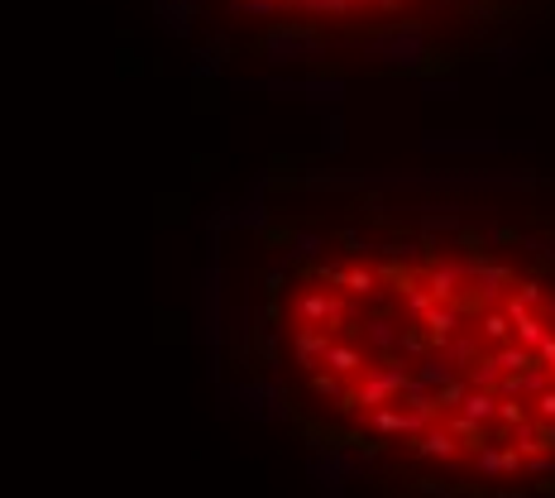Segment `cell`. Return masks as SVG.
Masks as SVG:
<instances>
[{"instance_id": "obj_1", "label": "cell", "mask_w": 555, "mask_h": 498, "mask_svg": "<svg viewBox=\"0 0 555 498\" xmlns=\"http://www.w3.org/2000/svg\"><path fill=\"white\" fill-rule=\"evenodd\" d=\"M531 139H508L493 129H426L422 154L426 158H498V154H531Z\"/></svg>"}, {"instance_id": "obj_2", "label": "cell", "mask_w": 555, "mask_h": 498, "mask_svg": "<svg viewBox=\"0 0 555 498\" xmlns=\"http://www.w3.org/2000/svg\"><path fill=\"white\" fill-rule=\"evenodd\" d=\"M254 53H263L268 68H292V62L326 58V39L316 24L297 20V24H278V29H268L263 39H254Z\"/></svg>"}, {"instance_id": "obj_3", "label": "cell", "mask_w": 555, "mask_h": 498, "mask_svg": "<svg viewBox=\"0 0 555 498\" xmlns=\"http://www.w3.org/2000/svg\"><path fill=\"white\" fill-rule=\"evenodd\" d=\"M234 87L263 91V96H297V101L321 106H340L345 101V77L340 72H311V77H234Z\"/></svg>"}, {"instance_id": "obj_4", "label": "cell", "mask_w": 555, "mask_h": 498, "mask_svg": "<svg viewBox=\"0 0 555 498\" xmlns=\"http://www.w3.org/2000/svg\"><path fill=\"white\" fill-rule=\"evenodd\" d=\"M364 58L383 62V68H402V72H416L426 58V29L422 24H393L374 34L364 43Z\"/></svg>"}, {"instance_id": "obj_5", "label": "cell", "mask_w": 555, "mask_h": 498, "mask_svg": "<svg viewBox=\"0 0 555 498\" xmlns=\"http://www.w3.org/2000/svg\"><path fill=\"white\" fill-rule=\"evenodd\" d=\"M221 412H230V403H240L244 417H254V422H282V417H292V407H288V393H282L278 384H263V378H249V384H225L221 388Z\"/></svg>"}, {"instance_id": "obj_6", "label": "cell", "mask_w": 555, "mask_h": 498, "mask_svg": "<svg viewBox=\"0 0 555 498\" xmlns=\"http://www.w3.org/2000/svg\"><path fill=\"white\" fill-rule=\"evenodd\" d=\"M364 455L355 451V445H326V451H311V460H307V479L321 493H330V498H340L345 493V484H349V474L355 470H364Z\"/></svg>"}, {"instance_id": "obj_7", "label": "cell", "mask_w": 555, "mask_h": 498, "mask_svg": "<svg viewBox=\"0 0 555 498\" xmlns=\"http://www.w3.org/2000/svg\"><path fill=\"white\" fill-rule=\"evenodd\" d=\"M412 378V369L402 359H383V364H374V374H364V384H359V403H368V407H383V403H397V393H402V384Z\"/></svg>"}, {"instance_id": "obj_8", "label": "cell", "mask_w": 555, "mask_h": 498, "mask_svg": "<svg viewBox=\"0 0 555 498\" xmlns=\"http://www.w3.org/2000/svg\"><path fill=\"white\" fill-rule=\"evenodd\" d=\"M464 269H469V283H474L479 302H493V297H498L502 288H512V283H517V278H512V269H502V263L483 259V254L464 259Z\"/></svg>"}, {"instance_id": "obj_9", "label": "cell", "mask_w": 555, "mask_h": 498, "mask_svg": "<svg viewBox=\"0 0 555 498\" xmlns=\"http://www.w3.org/2000/svg\"><path fill=\"white\" fill-rule=\"evenodd\" d=\"M263 192H268V177L259 173L254 182L244 187V196L234 202V225L249 230V235H259V230L268 225V206H263Z\"/></svg>"}, {"instance_id": "obj_10", "label": "cell", "mask_w": 555, "mask_h": 498, "mask_svg": "<svg viewBox=\"0 0 555 498\" xmlns=\"http://www.w3.org/2000/svg\"><path fill=\"white\" fill-rule=\"evenodd\" d=\"M297 317L311 321V326H340L345 321V302L340 297H326V292H301Z\"/></svg>"}, {"instance_id": "obj_11", "label": "cell", "mask_w": 555, "mask_h": 498, "mask_svg": "<svg viewBox=\"0 0 555 498\" xmlns=\"http://www.w3.org/2000/svg\"><path fill=\"white\" fill-rule=\"evenodd\" d=\"M464 278H469V269H464V263H431V273H426V288H431V297H435V302H455V297H460V288H464Z\"/></svg>"}, {"instance_id": "obj_12", "label": "cell", "mask_w": 555, "mask_h": 498, "mask_svg": "<svg viewBox=\"0 0 555 498\" xmlns=\"http://www.w3.org/2000/svg\"><path fill=\"white\" fill-rule=\"evenodd\" d=\"M154 14L163 20L167 34H177V39H187L192 34V20H196V0H158Z\"/></svg>"}, {"instance_id": "obj_13", "label": "cell", "mask_w": 555, "mask_h": 498, "mask_svg": "<svg viewBox=\"0 0 555 498\" xmlns=\"http://www.w3.org/2000/svg\"><path fill=\"white\" fill-rule=\"evenodd\" d=\"M326 345H330V330H326V326H311V321L297 326V345H292V350H297V364H307V369H311V364H321Z\"/></svg>"}, {"instance_id": "obj_14", "label": "cell", "mask_w": 555, "mask_h": 498, "mask_svg": "<svg viewBox=\"0 0 555 498\" xmlns=\"http://www.w3.org/2000/svg\"><path fill=\"white\" fill-rule=\"evenodd\" d=\"M455 374H460V364L450 359L445 350H426V355H422V364H416V378H422V384H431V388L450 384Z\"/></svg>"}, {"instance_id": "obj_15", "label": "cell", "mask_w": 555, "mask_h": 498, "mask_svg": "<svg viewBox=\"0 0 555 498\" xmlns=\"http://www.w3.org/2000/svg\"><path fill=\"white\" fill-rule=\"evenodd\" d=\"M422 326L431 330V345H441L445 336H455V330H460V302H435L422 317Z\"/></svg>"}, {"instance_id": "obj_16", "label": "cell", "mask_w": 555, "mask_h": 498, "mask_svg": "<svg viewBox=\"0 0 555 498\" xmlns=\"http://www.w3.org/2000/svg\"><path fill=\"white\" fill-rule=\"evenodd\" d=\"M455 451H460L455 431H435V426H426L422 436H416V455H426V460H455Z\"/></svg>"}, {"instance_id": "obj_17", "label": "cell", "mask_w": 555, "mask_h": 498, "mask_svg": "<svg viewBox=\"0 0 555 498\" xmlns=\"http://www.w3.org/2000/svg\"><path fill=\"white\" fill-rule=\"evenodd\" d=\"M455 412H464V417H474V422H498V388H469L464 393V403L455 407Z\"/></svg>"}, {"instance_id": "obj_18", "label": "cell", "mask_w": 555, "mask_h": 498, "mask_svg": "<svg viewBox=\"0 0 555 498\" xmlns=\"http://www.w3.org/2000/svg\"><path fill=\"white\" fill-rule=\"evenodd\" d=\"M326 254V240L316 235V230H292L288 240V263H316Z\"/></svg>"}, {"instance_id": "obj_19", "label": "cell", "mask_w": 555, "mask_h": 498, "mask_svg": "<svg viewBox=\"0 0 555 498\" xmlns=\"http://www.w3.org/2000/svg\"><path fill=\"white\" fill-rule=\"evenodd\" d=\"M321 364L345 378V374H359V369H364V355L355 350V345H345V340H340V345L330 340V345H326V355H321Z\"/></svg>"}, {"instance_id": "obj_20", "label": "cell", "mask_w": 555, "mask_h": 498, "mask_svg": "<svg viewBox=\"0 0 555 498\" xmlns=\"http://www.w3.org/2000/svg\"><path fill=\"white\" fill-rule=\"evenodd\" d=\"M493 359L502 364V374H517V369H527V364H536V359H541V355H536L531 345H522V340H512V345L502 340L498 350H493Z\"/></svg>"}, {"instance_id": "obj_21", "label": "cell", "mask_w": 555, "mask_h": 498, "mask_svg": "<svg viewBox=\"0 0 555 498\" xmlns=\"http://www.w3.org/2000/svg\"><path fill=\"white\" fill-rule=\"evenodd\" d=\"M416 87H422L426 101H455V96H460V77H450V72H426Z\"/></svg>"}, {"instance_id": "obj_22", "label": "cell", "mask_w": 555, "mask_h": 498, "mask_svg": "<svg viewBox=\"0 0 555 498\" xmlns=\"http://www.w3.org/2000/svg\"><path fill=\"white\" fill-rule=\"evenodd\" d=\"M321 125H326V154H335L340 158L345 154V115H340V106H321Z\"/></svg>"}, {"instance_id": "obj_23", "label": "cell", "mask_w": 555, "mask_h": 498, "mask_svg": "<svg viewBox=\"0 0 555 498\" xmlns=\"http://www.w3.org/2000/svg\"><path fill=\"white\" fill-rule=\"evenodd\" d=\"M397 336H402V330L388 317H368L364 321V340L374 345V350H397Z\"/></svg>"}, {"instance_id": "obj_24", "label": "cell", "mask_w": 555, "mask_h": 498, "mask_svg": "<svg viewBox=\"0 0 555 498\" xmlns=\"http://www.w3.org/2000/svg\"><path fill=\"white\" fill-rule=\"evenodd\" d=\"M450 431H455V441H464L469 451H479V445L489 441V422H474V417H464V412L450 417Z\"/></svg>"}, {"instance_id": "obj_25", "label": "cell", "mask_w": 555, "mask_h": 498, "mask_svg": "<svg viewBox=\"0 0 555 498\" xmlns=\"http://www.w3.org/2000/svg\"><path fill=\"white\" fill-rule=\"evenodd\" d=\"M469 388H498V378H502V364L493 355H479L474 364H469Z\"/></svg>"}, {"instance_id": "obj_26", "label": "cell", "mask_w": 555, "mask_h": 498, "mask_svg": "<svg viewBox=\"0 0 555 498\" xmlns=\"http://www.w3.org/2000/svg\"><path fill=\"white\" fill-rule=\"evenodd\" d=\"M397 350H402V355H416V359H422V355L431 350V330H426L422 321H416V326H407V330H402V336H397Z\"/></svg>"}, {"instance_id": "obj_27", "label": "cell", "mask_w": 555, "mask_h": 498, "mask_svg": "<svg viewBox=\"0 0 555 498\" xmlns=\"http://www.w3.org/2000/svg\"><path fill=\"white\" fill-rule=\"evenodd\" d=\"M464 393H469V378H464V374H455L450 384L435 388V403H441V412H455V407L464 403Z\"/></svg>"}, {"instance_id": "obj_28", "label": "cell", "mask_w": 555, "mask_h": 498, "mask_svg": "<svg viewBox=\"0 0 555 498\" xmlns=\"http://www.w3.org/2000/svg\"><path fill=\"white\" fill-rule=\"evenodd\" d=\"M230 225H234V202H221L211 215H201V230H206V235H225Z\"/></svg>"}, {"instance_id": "obj_29", "label": "cell", "mask_w": 555, "mask_h": 498, "mask_svg": "<svg viewBox=\"0 0 555 498\" xmlns=\"http://www.w3.org/2000/svg\"><path fill=\"white\" fill-rule=\"evenodd\" d=\"M508 336H512V321H508V311H483V340L502 345Z\"/></svg>"}, {"instance_id": "obj_30", "label": "cell", "mask_w": 555, "mask_h": 498, "mask_svg": "<svg viewBox=\"0 0 555 498\" xmlns=\"http://www.w3.org/2000/svg\"><path fill=\"white\" fill-rule=\"evenodd\" d=\"M441 350H445L450 359H455V364H474V359H479V345H474V340H464V336H445V340H441Z\"/></svg>"}, {"instance_id": "obj_31", "label": "cell", "mask_w": 555, "mask_h": 498, "mask_svg": "<svg viewBox=\"0 0 555 498\" xmlns=\"http://www.w3.org/2000/svg\"><path fill=\"white\" fill-rule=\"evenodd\" d=\"M541 388H550V369H546L541 359H536V364H527V369H522V393H527V397H536Z\"/></svg>"}, {"instance_id": "obj_32", "label": "cell", "mask_w": 555, "mask_h": 498, "mask_svg": "<svg viewBox=\"0 0 555 498\" xmlns=\"http://www.w3.org/2000/svg\"><path fill=\"white\" fill-rule=\"evenodd\" d=\"M527 58V48H517V43H502L498 53H493V77H502V72H512L517 62Z\"/></svg>"}, {"instance_id": "obj_33", "label": "cell", "mask_w": 555, "mask_h": 498, "mask_svg": "<svg viewBox=\"0 0 555 498\" xmlns=\"http://www.w3.org/2000/svg\"><path fill=\"white\" fill-rule=\"evenodd\" d=\"M234 14H278L282 0H225Z\"/></svg>"}, {"instance_id": "obj_34", "label": "cell", "mask_w": 555, "mask_h": 498, "mask_svg": "<svg viewBox=\"0 0 555 498\" xmlns=\"http://www.w3.org/2000/svg\"><path fill=\"white\" fill-rule=\"evenodd\" d=\"M221 62H225V58H221V53H211V48H206V53H196V62H192V77H196V81H211L215 72H221Z\"/></svg>"}, {"instance_id": "obj_35", "label": "cell", "mask_w": 555, "mask_h": 498, "mask_svg": "<svg viewBox=\"0 0 555 498\" xmlns=\"http://www.w3.org/2000/svg\"><path fill=\"white\" fill-rule=\"evenodd\" d=\"M402 292H407V311H412L416 321H422L426 311L435 307V297H431V288H402Z\"/></svg>"}, {"instance_id": "obj_36", "label": "cell", "mask_w": 555, "mask_h": 498, "mask_svg": "<svg viewBox=\"0 0 555 498\" xmlns=\"http://www.w3.org/2000/svg\"><path fill=\"white\" fill-rule=\"evenodd\" d=\"M311 393H316V397H340L345 384H340V374H335V369H326V374L311 378Z\"/></svg>"}, {"instance_id": "obj_37", "label": "cell", "mask_w": 555, "mask_h": 498, "mask_svg": "<svg viewBox=\"0 0 555 498\" xmlns=\"http://www.w3.org/2000/svg\"><path fill=\"white\" fill-rule=\"evenodd\" d=\"M522 417H527L522 397H498V422H502V426H517Z\"/></svg>"}, {"instance_id": "obj_38", "label": "cell", "mask_w": 555, "mask_h": 498, "mask_svg": "<svg viewBox=\"0 0 555 498\" xmlns=\"http://www.w3.org/2000/svg\"><path fill=\"white\" fill-rule=\"evenodd\" d=\"M345 288L355 297H368V292H374V273H368V269H345Z\"/></svg>"}, {"instance_id": "obj_39", "label": "cell", "mask_w": 555, "mask_h": 498, "mask_svg": "<svg viewBox=\"0 0 555 498\" xmlns=\"http://www.w3.org/2000/svg\"><path fill=\"white\" fill-rule=\"evenodd\" d=\"M527 474H536V479H541V474H555V455H550V451L527 455Z\"/></svg>"}, {"instance_id": "obj_40", "label": "cell", "mask_w": 555, "mask_h": 498, "mask_svg": "<svg viewBox=\"0 0 555 498\" xmlns=\"http://www.w3.org/2000/svg\"><path fill=\"white\" fill-rule=\"evenodd\" d=\"M555 417V384L536 393V422H550Z\"/></svg>"}, {"instance_id": "obj_41", "label": "cell", "mask_w": 555, "mask_h": 498, "mask_svg": "<svg viewBox=\"0 0 555 498\" xmlns=\"http://www.w3.org/2000/svg\"><path fill=\"white\" fill-rule=\"evenodd\" d=\"M536 355H541V364H546V369H555V330H546V340L536 345Z\"/></svg>"}, {"instance_id": "obj_42", "label": "cell", "mask_w": 555, "mask_h": 498, "mask_svg": "<svg viewBox=\"0 0 555 498\" xmlns=\"http://www.w3.org/2000/svg\"><path fill=\"white\" fill-rule=\"evenodd\" d=\"M340 244L349 249V254H364V249H368V244H364V235H359V230H340Z\"/></svg>"}, {"instance_id": "obj_43", "label": "cell", "mask_w": 555, "mask_h": 498, "mask_svg": "<svg viewBox=\"0 0 555 498\" xmlns=\"http://www.w3.org/2000/svg\"><path fill=\"white\" fill-rule=\"evenodd\" d=\"M349 5H355V0H321V5H316L311 14H345Z\"/></svg>"}, {"instance_id": "obj_44", "label": "cell", "mask_w": 555, "mask_h": 498, "mask_svg": "<svg viewBox=\"0 0 555 498\" xmlns=\"http://www.w3.org/2000/svg\"><path fill=\"white\" fill-rule=\"evenodd\" d=\"M517 297H527L531 307H541V283H517Z\"/></svg>"}, {"instance_id": "obj_45", "label": "cell", "mask_w": 555, "mask_h": 498, "mask_svg": "<svg viewBox=\"0 0 555 498\" xmlns=\"http://www.w3.org/2000/svg\"><path fill=\"white\" fill-rule=\"evenodd\" d=\"M460 225V215H431L426 221V230H455Z\"/></svg>"}, {"instance_id": "obj_46", "label": "cell", "mask_w": 555, "mask_h": 498, "mask_svg": "<svg viewBox=\"0 0 555 498\" xmlns=\"http://www.w3.org/2000/svg\"><path fill=\"white\" fill-rule=\"evenodd\" d=\"M541 445H546V451H555V417L541 422Z\"/></svg>"}, {"instance_id": "obj_47", "label": "cell", "mask_w": 555, "mask_h": 498, "mask_svg": "<svg viewBox=\"0 0 555 498\" xmlns=\"http://www.w3.org/2000/svg\"><path fill=\"white\" fill-rule=\"evenodd\" d=\"M288 5H301V10H316L321 0H288Z\"/></svg>"}, {"instance_id": "obj_48", "label": "cell", "mask_w": 555, "mask_h": 498, "mask_svg": "<svg viewBox=\"0 0 555 498\" xmlns=\"http://www.w3.org/2000/svg\"><path fill=\"white\" fill-rule=\"evenodd\" d=\"M546 321H550V330H555V302L546 307Z\"/></svg>"}, {"instance_id": "obj_49", "label": "cell", "mask_w": 555, "mask_h": 498, "mask_svg": "<svg viewBox=\"0 0 555 498\" xmlns=\"http://www.w3.org/2000/svg\"><path fill=\"white\" fill-rule=\"evenodd\" d=\"M196 5H211V0H196Z\"/></svg>"}, {"instance_id": "obj_50", "label": "cell", "mask_w": 555, "mask_h": 498, "mask_svg": "<svg viewBox=\"0 0 555 498\" xmlns=\"http://www.w3.org/2000/svg\"><path fill=\"white\" fill-rule=\"evenodd\" d=\"M550 378H555V369H550Z\"/></svg>"}]
</instances>
